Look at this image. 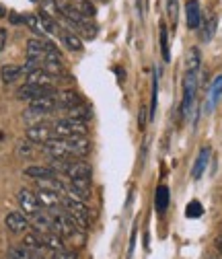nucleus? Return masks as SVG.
Returning a JSON list of instances; mask_svg holds the SVG:
<instances>
[{
  "label": "nucleus",
  "instance_id": "obj_32",
  "mask_svg": "<svg viewBox=\"0 0 222 259\" xmlns=\"http://www.w3.org/2000/svg\"><path fill=\"white\" fill-rule=\"evenodd\" d=\"M62 41H64V46L68 50H72V52H80L82 50V41L72 33H62Z\"/></svg>",
  "mask_w": 222,
  "mask_h": 259
},
{
  "label": "nucleus",
  "instance_id": "obj_38",
  "mask_svg": "<svg viewBox=\"0 0 222 259\" xmlns=\"http://www.w3.org/2000/svg\"><path fill=\"white\" fill-rule=\"evenodd\" d=\"M52 259H76V255L70 251H60V253H54Z\"/></svg>",
  "mask_w": 222,
  "mask_h": 259
},
{
  "label": "nucleus",
  "instance_id": "obj_10",
  "mask_svg": "<svg viewBox=\"0 0 222 259\" xmlns=\"http://www.w3.org/2000/svg\"><path fill=\"white\" fill-rule=\"evenodd\" d=\"M5 224H7V229H9L11 233H15V235H21V233H25V231L29 229V220H27V216L21 214V212H11V214H7Z\"/></svg>",
  "mask_w": 222,
  "mask_h": 259
},
{
  "label": "nucleus",
  "instance_id": "obj_24",
  "mask_svg": "<svg viewBox=\"0 0 222 259\" xmlns=\"http://www.w3.org/2000/svg\"><path fill=\"white\" fill-rule=\"evenodd\" d=\"M43 245H46V249H50L54 253L64 251V239H62L60 235H56V233H52V231L43 235Z\"/></svg>",
  "mask_w": 222,
  "mask_h": 259
},
{
  "label": "nucleus",
  "instance_id": "obj_20",
  "mask_svg": "<svg viewBox=\"0 0 222 259\" xmlns=\"http://www.w3.org/2000/svg\"><path fill=\"white\" fill-rule=\"evenodd\" d=\"M27 58H29V60L43 62V60H46V41L29 39V41H27Z\"/></svg>",
  "mask_w": 222,
  "mask_h": 259
},
{
  "label": "nucleus",
  "instance_id": "obj_36",
  "mask_svg": "<svg viewBox=\"0 0 222 259\" xmlns=\"http://www.w3.org/2000/svg\"><path fill=\"white\" fill-rule=\"evenodd\" d=\"M167 13H169L171 23L175 25V23H177V13H179V5H177V0H169V3H167Z\"/></svg>",
  "mask_w": 222,
  "mask_h": 259
},
{
  "label": "nucleus",
  "instance_id": "obj_7",
  "mask_svg": "<svg viewBox=\"0 0 222 259\" xmlns=\"http://www.w3.org/2000/svg\"><path fill=\"white\" fill-rule=\"evenodd\" d=\"M43 152L50 154L54 160H66L70 156L68 152V142L64 138H52L43 144Z\"/></svg>",
  "mask_w": 222,
  "mask_h": 259
},
{
  "label": "nucleus",
  "instance_id": "obj_40",
  "mask_svg": "<svg viewBox=\"0 0 222 259\" xmlns=\"http://www.w3.org/2000/svg\"><path fill=\"white\" fill-rule=\"evenodd\" d=\"M19 152L23 154V156H29L31 152H33V150H31V144H27V142H23L21 146H19Z\"/></svg>",
  "mask_w": 222,
  "mask_h": 259
},
{
  "label": "nucleus",
  "instance_id": "obj_45",
  "mask_svg": "<svg viewBox=\"0 0 222 259\" xmlns=\"http://www.w3.org/2000/svg\"><path fill=\"white\" fill-rule=\"evenodd\" d=\"M31 3H39V0H31Z\"/></svg>",
  "mask_w": 222,
  "mask_h": 259
},
{
  "label": "nucleus",
  "instance_id": "obj_43",
  "mask_svg": "<svg viewBox=\"0 0 222 259\" xmlns=\"http://www.w3.org/2000/svg\"><path fill=\"white\" fill-rule=\"evenodd\" d=\"M214 243H216V247H218V249H220V251H222V235H220V237H218V239H216V241H214Z\"/></svg>",
  "mask_w": 222,
  "mask_h": 259
},
{
  "label": "nucleus",
  "instance_id": "obj_2",
  "mask_svg": "<svg viewBox=\"0 0 222 259\" xmlns=\"http://www.w3.org/2000/svg\"><path fill=\"white\" fill-rule=\"evenodd\" d=\"M62 206H64L66 214L76 222V226H80V229H88L91 210L84 206V202H78V200H72V198L64 196L62 198Z\"/></svg>",
  "mask_w": 222,
  "mask_h": 259
},
{
  "label": "nucleus",
  "instance_id": "obj_16",
  "mask_svg": "<svg viewBox=\"0 0 222 259\" xmlns=\"http://www.w3.org/2000/svg\"><path fill=\"white\" fill-rule=\"evenodd\" d=\"M185 15H187V27L189 29H198L202 25V11L198 0H189L185 5Z\"/></svg>",
  "mask_w": 222,
  "mask_h": 259
},
{
  "label": "nucleus",
  "instance_id": "obj_9",
  "mask_svg": "<svg viewBox=\"0 0 222 259\" xmlns=\"http://www.w3.org/2000/svg\"><path fill=\"white\" fill-rule=\"evenodd\" d=\"M37 202L43 210L48 212H54V210H60V204H62V198L64 196H60V193H54V191H46V189H39L37 193Z\"/></svg>",
  "mask_w": 222,
  "mask_h": 259
},
{
  "label": "nucleus",
  "instance_id": "obj_13",
  "mask_svg": "<svg viewBox=\"0 0 222 259\" xmlns=\"http://www.w3.org/2000/svg\"><path fill=\"white\" fill-rule=\"evenodd\" d=\"M29 220H31V224H33V231H37L41 235H46V233L52 231V214L48 210H43V208L37 214L31 216Z\"/></svg>",
  "mask_w": 222,
  "mask_h": 259
},
{
  "label": "nucleus",
  "instance_id": "obj_6",
  "mask_svg": "<svg viewBox=\"0 0 222 259\" xmlns=\"http://www.w3.org/2000/svg\"><path fill=\"white\" fill-rule=\"evenodd\" d=\"M43 95H56V89L54 87H37V84H23L19 91H17V99L21 101H33L37 97H43Z\"/></svg>",
  "mask_w": 222,
  "mask_h": 259
},
{
  "label": "nucleus",
  "instance_id": "obj_44",
  "mask_svg": "<svg viewBox=\"0 0 222 259\" xmlns=\"http://www.w3.org/2000/svg\"><path fill=\"white\" fill-rule=\"evenodd\" d=\"M7 13H5V7H0V17H5Z\"/></svg>",
  "mask_w": 222,
  "mask_h": 259
},
{
  "label": "nucleus",
  "instance_id": "obj_1",
  "mask_svg": "<svg viewBox=\"0 0 222 259\" xmlns=\"http://www.w3.org/2000/svg\"><path fill=\"white\" fill-rule=\"evenodd\" d=\"M54 138H74V136H86V123L72 119V117H64V119H58L54 125Z\"/></svg>",
  "mask_w": 222,
  "mask_h": 259
},
{
  "label": "nucleus",
  "instance_id": "obj_18",
  "mask_svg": "<svg viewBox=\"0 0 222 259\" xmlns=\"http://www.w3.org/2000/svg\"><path fill=\"white\" fill-rule=\"evenodd\" d=\"M23 245H25L31 253H41V251L46 249V245H43V235L37 233V231H29V233L25 235Z\"/></svg>",
  "mask_w": 222,
  "mask_h": 259
},
{
  "label": "nucleus",
  "instance_id": "obj_33",
  "mask_svg": "<svg viewBox=\"0 0 222 259\" xmlns=\"http://www.w3.org/2000/svg\"><path fill=\"white\" fill-rule=\"evenodd\" d=\"M161 52H163V60L169 62L171 60V52H169V33H167L165 25H161Z\"/></svg>",
  "mask_w": 222,
  "mask_h": 259
},
{
  "label": "nucleus",
  "instance_id": "obj_28",
  "mask_svg": "<svg viewBox=\"0 0 222 259\" xmlns=\"http://www.w3.org/2000/svg\"><path fill=\"white\" fill-rule=\"evenodd\" d=\"M66 196L72 198V200H78V202H86L91 198V191L80 189V187H76V185L70 183V185H66Z\"/></svg>",
  "mask_w": 222,
  "mask_h": 259
},
{
  "label": "nucleus",
  "instance_id": "obj_30",
  "mask_svg": "<svg viewBox=\"0 0 222 259\" xmlns=\"http://www.w3.org/2000/svg\"><path fill=\"white\" fill-rule=\"evenodd\" d=\"M35 255L31 253L25 245H17V247H11L9 251V259H33Z\"/></svg>",
  "mask_w": 222,
  "mask_h": 259
},
{
  "label": "nucleus",
  "instance_id": "obj_3",
  "mask_svg": "<svg viewBox=\"0 0 222 259\" xmlns=\"http://www.w3.org/2000/svg\"><path fill=\"white\" fill-rule=\"evenodd\" d=\"M52 214V233L60 235L62 239H66V237H72L76 235V222L66 214V212H62V210H54L50 212Z\"/></svg>",
  "mask_w": 222,
  "mask_h": 259
},
{
  "label": "nucleus",
  "instance_id": "obj_35",
  "mask_svg": "<svg viewBox=\"0 0 222 259\" xmlns=\"http://www.w3.org/2000/svg\"><path fill=\"white\" fill-rule=\"evenodd\" d=\"M39 17H41V21H43L46 33H56V31H58V25H56V21H54V19H52L50 15H46V13H41Z\"/></svg>",
  "mask_w": 222,
  "mask_h": 259
},
{
  "label": "nucleus",
  "instance_id": "obj_26",
  "mask_svg": "<svg viewBox=\"0 0 222 259\" xmlns=\"http://www.w3.org/2000/svg\"><path fill=\"white\" fill-rule=\"evenodd\" d=\"M25 23H27V27H29L31 31H33V33L46 35V27H43V21H41L39 15H27V17H25Z\"/></svg>",
  "mask_w": 222,
  "mask_h": 259
},
{
  "label": "nucleus",
  "instance_id": "obj_22",
  "mask_svg": "<svg viewBox=\"0 0 222 259\" xmlns=\"http://www.w3.org/2000/svg\"><path fill=\"white\" fill-rule=\"evenodd\" d=\"M23 173H25L27 177H33L35 181H39V179H50V177H58L50 167H43V165H31V167H27Z\"/></svg>",
  "mask_w": 222,
  "mask_h": 259
},
{
  "label": "nucleus",
  "instance_id": "obj_31",
  "mask_svg": "<svg viewBox=\"0 0 222 259\" xmlns=\"http://www.w3.org/2000/svg\"><path fill=\"white\" fill-rule=\"evenodd\" d=\"M68 111V117H72V119H78V121H84L86 123V119H91V109L88 107H70V109H66Z\"/></svg>",
  "mask_w": 222,
  "mask_h": 259
},
{
  "label": "nucleus",
  "instance_id": "obj_21",
  "mask_svg": "<svg viewBox=\"0 0 222 259\" xmlns=\"http://www.w3.org/2000/svg\"><path fill=\"white\" fill-rule=\"evenodd\" d=\"M222 97V74H218L210 87V95H208V103H206V111H212L216 107V103Z\"/></svg>",
  "mask_w": 222,
  "mask_h": 259
},
{
  "label": "nucleus",
  "instance_id": "obj_19",
  "mask_svg": "<svg viewBox=\"0 0 222 259\" xmlns=\"http://www.w3.org/2000/svg\"><path fill=\"white\" fill-rule=\"evenodd\" d=\"M27 82L37 87H54V76H50L43 68H35L27 74Z\"/></svg>",
  "mask_w": 222,
  "mask_h": 259
},
{
  "label": "nucleus",
  "instance_id": "obj_34",
  "mask_svg": "<svg viewBox=\"0 0 222 259\" xmlns=\"http://www.w3.org/2000/svg\"><path fill=\"white\" fill-rule=\"evenodd\" d=\"M202 214H204V206H202L198 200H194V202L187 204V208H185V216H187V218H200Z\"/></svg>",
  "mask_w": 222,
  "mask_h": 259
},
{
  "label": "nucleus",
  "instance_id": "obj_42",
  "mask_svg": "<svg viewBox=\"0 0 222 259\" xmlns=\"http://www.w3.org/2000/svg\"><path fill=\"white\" fill-rule=\"evenodd\" d=\"M23 21H25L23 17H19V15H11V23H15V25H17V23H23Z\"/></svg>",
  "mask_w": 222,
  "mask_h": 259
},
{
  "label": "nucleus",
  "instance_id": "obj_41",
  "mask_svg": "<svg viewBox=\"0 0 222 259\" xmlns=\"http://www.w3.org/2000/svg\"><path fill=\"white\" fill-rule=\"evenodd\" d=\"M144 123H146V109L142 107V109H140V127H142V130H144Z\"/></svg>",
  "mask_w": 222,
  "mask_h": 259
},
{
  "label": "nucleus",
  "instance_id": "obj_29",
  "mask_svg": "<svg viewBox=\"0 0 222 259\" xmlns=\"http://www.w3.org/2000/svg\"><path fill=\"white\" fill-rule=\"evenodd\" d=\"M216 33V17H208L202 25V39L204 41H210Z\"/></svg>",
  "mask_w": 222,
  "mask_h": 259
},
{
  "label": "nucleus",
  "instance_id": "obj_39",
  "mask_svg": "<svg viewBox=\"0 0 222 259\" xmlns=\"http://www.w3.org/2000/svg\"><path fill=\"white\" fill-rule=\"evenodd\" d=\"M7 37H9L7 29H0V52H3V50H5V46H7Z\"/></svg>",
  "mask_w": 222,
  "mask_h": 259
},
{
  "label": "nucleus",
  "instance_id": "obj_17",
  "mask_svg": "<svg viewBox=\"0 0 222 259\" xmlns=\"http://www.w3.org/2000/svg\"><path fill=\"white\" fill-rule=\"evenodd\" d=\"M210 154H212L210 146H204V148L200 150L196 163H194V169H192V177H194V179H200V177L204 175V171H206V167H208V160H210Z\"/></svg>",
  "mask_w": 222,
  "mask_h": 259
},
{
  "label": "nucleus",
  "instance_id": "obj_5",
  "mask_svg": "<svg viewBox=\"0 0 222 259\" xmlns=\"http://www.w3.org/2000/svg\"><path fill=\"white\" fill-rule=\"evenodd\" d=\"M54 138V127L46 121L41 123H33L27 127V140L29 142H37V144H46L48 140Z\"/></svg>",
  "mask_w": 222,
  "mask_h": 259
},
{
  "label": "nucleus",
  "instance_id": "obj_14",
  "mask_svg": "<svg viewBox=\"0 0 222 259\" xmlns=\"http://www.w3.org/2000/svg\"><path fill=\"white\" fill-rule=\"evenodd\" d=\"M29 107L35 109V111H41V113H52L56 107H58V101H56V95H43V97H37V99L29 101Z\"/></svg>",
  "mask_w": 222,
  "mask_h": 259
},
{
  "label": "nucleus",
  "instance_id": "obj_25",
  "mask_svg": "<svg viewBox=\"0 0 222 259\" xmlns=\"http://www.w3.org/2000/svg\"><path fill=\"white\" fill-rule=\"evenodd\" d=\"M21 74H23L21 66H13V64H7V66H3V70H0V78H3V82H7V84L15 82Z\"/></svg>",
  "mask_w": 222,
  "mask_h": 259
},
{
  "label": "nucleus",
  "instance_id": "obj_23",
  "mask_svg": "<svg viewBox=\"0 0 222 259\" xmlns=\"http://www.w3.org/2000/svg\"><path fill=\"white\" fill-rule=\"evenodd\" d=\"M154 206H156V212H158V214H163V212L169 208V187H167V185H161V187L156 189Z\"/></svg>",
  "mask_w": 222,
  "mask_h": 259
},
{
  "label": "nucleus",
  "instance_id": "obj_8",
  "mask_svg": "<svg viewBox=\"0 0 222 259\" xmlns=\"http://www.w3.org/2000/svg\"><path fill=\"white\" fill-rule=\"evenodd\" d=\"M19 204H21V210H23L29 218L41 210V206H39V202H37V196H35L33 191H29V189H21V191H19Z\"/></svg>",
  "mask_w": 222,
  "mask_h": 259
},
{
  "label": "nucleus",
  "instance_id": "obj_37",
  "mask_svg": "<svg viewBox=\"0 0 222 259\" xmlns=\"http://www.w3.org/2000/svg\"><path fill=\"white\" fill-rule=\"evenodd\" d=\"M156 93H158V76H152V105H150V117H154V109H156Z\"/></svg>",
  "mask_w": 222,
  "mask_h": 259
},
{
  "label": "nucleus",
  "instance_id": "obj_27",
  "mask_svg": "<svg viewBox=\"0 0 222 259\" xmlns=\"http://www.w3.org/2000/svg\"><path fill=\"white\" fill-rule=\"evenodd\" d=\"M200 68V50L192 48L187 54V64H185V72H198Z\"/></svg>",
  "mask_w": 222,
  "mask_h": 259
},
{
  "label": "nucleus",
  "instance_id": "obj_12",
  "mask_svg": "<svg viewBox=\"0 0 222 259\" xmlns=\"http://www.w3.org/2000/svg\"><path fill=\"white\" fill-rule=\"evenodd\" d=\"M68 152L70 156H76V158H82L91 152V142L86 140V136H74V138H68Z\"/></svg>",
  "mask_w": 222,
  "mask_h": 259
},
{
  "label": "nucleus",
  "instance_id": "obj_4",
  "mask_svg": "<svg viewBox=\"0 0 222 259\" xmlns=\"http://www.w3.org/2000/svg\"><path fill=\"white\" fill-rule=\"evenodd\" d=\"M196 91H198V72H185L183 76V101H181V113L189 115L196 101Z\"/></svg>",
  "mask_w": 222,
  "mask_h": 259
},
{
  "label": "nucleus",
  "instance_id": "obj_11",
  "mask_svg": "<svg viewBox=\"0 0 222 259\" xmlns=\"http://www.w3.org/2000/svg\"><path fill=\"white\" fill-rule=\"evenodd\" d=\"M64 175H66L70 181H74V179H91L93 171H91V167H88L86 163H82V160H70L68 169H66Z\"/></svg>",
  "mask_w": 222,
  "mask_h": 259
},
{
  "label": "nucleus",
  "instance_id": "obj_46",
  "mask_svg": "<svg viewBox=\"0 0 222 259\" xmlns=\"http://www.w3.org/2000/svg\"><path fill=\"white\" fill-rule=\"evenodd\" d=\"M33 259H41V257H37V255H35V257H33Z\"/></svg>",
  "mask_w": 222,
  "mask_h": 259
},
{
  "label": "nucleus",
  "instance_id": "obj_15",
  "mask_svg": "<svg viewBox=\"0 0 222 259\" xmlns=\"http://www.w3.org/2000/svg\"><path fill=\"white\" fill-rule=\"evenodd\" d=\"M56 101H58V107L70 109V107H76L82 103V97L74 91H62V93H56Z\"/></svg>",
  "mask_w": 222,
  "mask_h": 259
}]
</instances>
